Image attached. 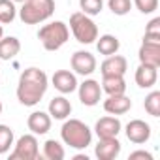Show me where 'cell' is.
Instances as JSON below:
<instances>
[{
	"label": "cell",
	"instance_id": "6da1fadb",
	"mask_svg": "<svg viewBox=\"0 0 160 160\" xmlns=\"http://www.w3.org/2000/svg\"><path fill=\"white\" fill-rule=\"evenodd\" d=\"M49 87V77L43 70L40 68H27L19 75V83H17V100L19 104L27 108H34L42 102Z\"/></svg>",
	"mask_w": 160,
	"mask_h": 160
},
{
	"label": "cell",
	"instance_id": "7a4b0ae2",
	"mask_svg": "<svg viewBox=\"0 0 160 160\" xmlns=\"http://www.w3.org/2000/svg\"><path fill=\"white\" fill-rule=\"evenodd\" d=\"M60 139L64 141V145L81 151L92 143V130L79 119H64V124L60 128Z\"/></svg>",
	"mask_w": 160,
	"mask_h": 160
},
{
	"label": "cell",
	"instance_id": "3957f363",
	"mask_svg": "<svg viewBox=\"0 0 160 160\" xmlns=\"http://www.w3.org/2000/svg\"><path fill=\"white\" fill-rule=\"evenodd\" d=\"M55 13V0H23L19 8V19L25 25H40L51 19Z\"/></svg>",
	"mask_w": 160,
	"mask_h": 160
},
{
	"label": "cell",
	"instance_id": "277c9868",
	"mask_svg": "<svg viewBox=\"0 0 160 160\" xmlns=\"http://www.w3.org/2000/svg\"><path fill=\"white\" fill-rule=\"evenodd\" d=\"M70 38V28L62 21H51L38 30V40L45 51H58Z\"/></svg>",
	"mask_w": 160,
	"mask_h": 160
},
{
	"label": "cell",
	"instance_id": "5b68a950",
	"mask_svg": "<svg viewBox=\"0 0 160 160\" xmlns=\"http://www.w3.org/2000/svg\"><path fill=\"white\" fill-rule=\"evenodd\" d=\"M70 30H72L73 38L83 45H91L98 38L96 23L92 21V17L85 15L83 12H75L70 15Z\"/></svg>",
	"mask_w": 160,
	"mask_h": 160
},
{
	"label": "cell",
	"instance_id": "8992f818",
	"mask_svg": "<svg viewBox=\"0 0 160 160\" xmlns=\"http://www.w3.org/2000/svg\"><path fill=\"white\" fill-rule=\"evenodd\" d=\"M40 156V143L34 134H25L13 143L10 160H36Z\"/></svg>",
	"mask_w": 160,
	"mask_h": 160
},
{
	"label": "cell",
	"instance_id": "52a82bcc",
	"mask_svg": "<svg viewBox=\"0 0 160 160\" xmlns=\"http://www.w3.org/2000/svg\"><path fill=\"white\" fill-rule=\"evenodd\" d=\"M77 94H79V102L87 108H94L100 104L102 98V87L96 79H85L83 83L77 85Z\"/></svg>",
	"mask_w": 160,
	"mask_h": 160
},
{
	"label": "cell",
	"instance_id": "ba28073f",
	"mask_svg": "<svg viewBox=\"0 0 160 160\" xmlns=\"http://www.w3.org/2000/svg\"><path fill=\"white\" fill-rule=\"evenodd\" d=\"M70 66H72L73 73L87 77V75L94 73L98 62H96V57L92 53H89V51H75L72 55V58H70Z\"/></svg>",
	"mask_w": 160,
	"mask_h": 160
},
{
	"label": "cell",
	"instance_id": "9c48e42d",
	"mask_svg": "<svg viewBox=\"0 0 160 160\" xmlns=\"http://www.w3.org/2000/svg\"><path fill=\"white\" fill-rule=\"evenodd\" d=\"M51 85L60 92V94H72L77 91V77L72 70H57L51 77Z\"/></svg>",
	"mask_w": 160,
	"mask_h": 160
},
{
	"label": "cell",
	"instance_id": "30bf717a",
	"mask_svg": "<svg viewBox=\"0 0 160 160\" xmlns=\"http://www.w3.org/2000/svg\"><path fill=\"white\" fill-rule=\"evenodd\" d=\"M124 132H126V138L128 141L136 143V145H141V143H147L151 139V126L149 122L141 121V119H132L126 126H124Z\"/></svg>",
	"mask_w": 160,
	"mask_h": 160
},
{
	"label": "cell",
	"instance_id": "8fae6325",
	"mask_svg": "<svg viewBox=\"0 0 160 160\" xmlns=\"http://www.w3.org/2000/svg\"><path fill=\"white\" fill-rule=\"evenodd\" d=\"M94 154L98 160H115L121 154V141L117 138H98Z\"/></svg>",
	"mask_w": 160,
	"mask_h": 160
},
{
	"label": "cell",
	"instance_id": "7c38bea8",
	"mask_svg": "<svg viewBox=\"0 0 160 160\" xmlns=\"http://www.w3.org/2000/svg\"><path fill=\"white\" fill-rule=\"evenodd\" d=\"M51 122H53V119H51V115L45 113V111H32V113L28 115V119H27V126H28V130H30L34 136H43V134H47V132L51 130Z\"/></svg>",
	"mask_w": 160,
	"mask_h": 160
},
{
	"label": "cell",
	"instance_id": "4fadbf2b",
	"mask_svg": "<svg viewBox=\"0 0 160 160\" xmlns=\"http://www.w3.org/2000/svg\"><path fill=\"white\" fill-rule=\"evenodd\" d=\"M121 128H122V124L115 115H106V117L98 119L94 124V132L98 138H117Z\"/></svg>",
	"mask_w": 160,
	"mask_h": 160
},
{
	"label": "cell",
	"instance_id": "5bb4252c",
	"mask_svg": "<svg viewBox=\"0 0 160 160\" xmlns=\"http://www.w3.org/2000/svg\"><path fill=\"white\" fill-rule=\"evenodd\" d=\"M128 70V60L122 55H109L106 60L100 64V73L102 75H124Z\"/></svg>",
	"mask_w": 160,
	"mask_h": 160
},
{
	"label": "cell",
	"instance_id": "9a60e30c",
	"mask_svg": "<svg viewBox=\"0 0 160 160\" xmlns=\"http://www.w3.org/2000/svg\"><path fill=\"white\" fill-rule=\"evenodd\" d=\"M132 109V100L126 94H113L104 100V111L109 115H124Z\"/></svg>",
	"mask_w": 160,
	"mask_h": 160
},
{
	"label": "cell",
	"instance_id": "2e32d148",
	"mask_svg": "<svg viewBox=\"0 0 160 160\" xmlns=\"http://www.w3.org/2000/svg\"><path fill=\"white\" fill-rule=\"evenodd\" d=\"M134 79L139 89H152L158 81V68L154 66H147V64H139L136 73H134Z\"/></svg>",
	"mask_w": 160,
	"mask_h": 160
},
{
	"label": "cell",
	"instance_id": "e0dca14e",
	"mask_svg": "<svg viewBox=\"0 0 160 160\" xmlns=\"http://www.w3.org/2000/svg\"><path fill=\"white\" fill-rule=\"evenodd\" d=\"M138 58H139V64L160 68V43L141 42V47L138 51Z\"/></svg>",
	"mask_w": 160,
	"mask_h": 160
},
{
	"label": "cell",
	"instance_id": "ac0fdd59",
	"mask_svg": "<svg viewBox=\"0 0 160 160\" xmlns=\"http://www.w3.org/2000/svg\"><path fill=\"white\" fill-rule=\"evenodd\" d=\"M47 113L51 115V119H57V121H64V119H68L70 113H72V104H70V100L66 98V94L55 96V98L49 102Z\"/></svg>",
	"mask_w": 160,
	"mask_h": 160
},
{
	"label": "cell",
	"instance_id": "d6986e66",
	"mask_svg": "<svg viewBox=\"0 0 160 160\" xmlns=\"http://www.w3.org/2000/svg\"><path fill=\"white\" fill-rule=\"evenodd\" d=\"M102 92H106L108 96L124 94L126 92L124 75H102Z\"/></svg>",
	"mask_w": 160,
	"mask_h": 160
},
{
	"label": "cell",
	"instance_id": "ffe728a7",
	"mask_svg": "<svg viewBox=\"0 0 160 160\" xmlns=\"http://www.w3.org/2000/svg\"><path fill=\"white\" fill-rule=\"evenodd\" d=\"M94 43H96L98 53L104 55V57L115 55V53H119V49H121V42H119V38L113 36V34H102V36L96 38Z\"/></svg>",
	"mask_w": 160,
	"mask_h": 160
},
{
	"label": "cell",
	"instance_id": "44dd1931",
	"mask_svg": "<svg viewBox=\"0 0 160 160\" xmlns=\"http://www.w3.org/2000/svg\"><path fill=\"white\" fill-rule=\"evenodd\" d=\"M21 51V42L15 36H2L0 38V58L2 60H12L19 55Z\"/></svg>",
	"mask_w": 160,
	"mask_h": 160
},
{
	"label": "cell",
	"instance_id": "7402d4cb",
	"mask_svg": "<svg viewBox=\"0 0 160 160\" xmlns=\"http://www.w3.org/2000/svg\"><path fill=\"white\" fill-rule=\"evenodd\" d=\"M66 156V151H64V145L57 139H47L43 143V158L47 160H62Z\"/></svg>",
	"mask_w": 160,
	"mask_h": 160
},
{
	"label": "cell",
	"instance_id": "603a6c76",
	"mask_svg": "<svg viewBox=\"0 0 160 160\" xmlns=\"http://www.w3.org/2000/svg\"><path fill=\"white\" fill-rule=\"evenodd\" d=\"M17 17V8L13 0H0V25H10Z\"/></svg>",
	"mask_w": 160,
	"mask_h": 160
},
{
	"label": "cell",
	"instance_id": "cb8c5ba5",
	"mask_svg": "<svg viewBox=\"0 0 160 160\" xmlns=\"http://www.w3.org/2000/svg\"><path fill=\"white\" fill-rule=\"evenodd\" d=\"M15 143L13 130L8 124H0V154H6Z\"/></svg>",
	"mask_w": 160,
	"mask_h": 160
},
{
	"label": "cell",
	"instance_id": "d4e9b609",
	"mask_svg": "<svg viewBox=\"0 0 160 160\" xmlns=\"http://www.w3.org/2000/svg\"><path fill=\"white\" fill-rule=\"evenodd\" d=\"M143 108H145V111H147L151 117H160V91L149 92V94L145 96Z\"/></svg>",
	"mask_w": 160,
	"mask_h": 160
},
{
	"label": "cell",
	"instance_id": "484cf974",
	"mask_svg": "<svg viewBox=\"0 0 160 160\" xmlns=\"http://www.w3.org/2000/svg\"><path fill=\"white\" fill-rule=\"evenodd\" d=\"M79 8L85 15L94 17L104 10V0H79Z\"/></svg>",
	"mask_w": 160,
	"mask_h": 160
},
{
	"label": "cell",
	"instance_id": "4316f807",
	"mask_svg": "<svg viewBox=\"0 0 160 160\" xmlns=\"http://www.w3.org/2000/svg\"><path fill=\"white\" fill-rule=\"evenodd\" d=\"M132 6H134L132 0H108V8L111 10L113 15H119V17L130 13Z\"/></svg>",
	"mask_w": 160,
	"mask_h": 160
},
{
	"label": "cell",
	"instance_id": "83f0119b",
	"mask_svg": "<svg viewBox=\"0 0 160 160\" xmlns=\"http://www.w3.org/2000/svg\"><path fill=\"white\" fill-rule=\"evenodd\" d=\"M132 4L145 15L152 13L158 10V0H132Z\"/></svg>",
	"mask_w": 160,
	"mask_h": 160
},
{
	"label": "cell",
	"instance_id": "f1b7e54d",
	"mask_svg": "<svg viewBox=\"0 0 160 160\" xmlns=\"http://www.w3.org/2000/svg\"><path fill=\"white\" fill-rule=\"evenodd\" d=\"M145 34L147 36H160V17H154L149 21V25L145 27Z\"/></svg>",
	"mask_w": 160,
	"mask_h": 160
},
{
	"label": "cell",
	"instance_id": "f546056e",
	"mask_svg": "<svg viewBox=\"0 0 160 160\" xmlns=\"http://www.w3.org/2000/svg\"><path fill=\"white\" fill-rule=\"evenodd\" d=\"M128 160H152V154L147 151H134V152H130Z\"/></svg>",
	"mask_w": 160,
	"mask_h": 160
},
{
	"label": "cell",
	"instance_id": "4dcf8cb0",
	"mask_svg": "<svg viewBox=\"0 0 160 160\" xmlns=\"http://www.w3.org/2000/svg\"><path fill=\"white\" fill-rule=\"evenodd\" d=\"M143 42H149V43H160V36H143Z\"/></svg>",
	"mask_w": 160,
	"mask_h": 160
},
{
	"label": "cell",
	"instance_id": "1f68e13d",
	"mask_svg": "<svg viewBox=\"0 0 160 160\" xmlns=\"http://www.w3.org/2000/svg\"><path fill=\"white\" fill-rule=\"evenodd\" d=\"M2 36H4V27L0 25V38H2Z\"/></svg>",
	"mask_w": 160,
	"mask_h": 160
},
{
	"label": "cell",
	"instance_id": "d6a6232c",
	"mask_svg": "<svg viewBox=\"0 0 160 160\" xmlns=\"http://www.w3.org/2000/svg\"><path fill=\"white\" fill-rule=\"evenodd\" d=\"M2 109H4V106H2V100H0V115H2Z\"/></svg>",
	"mask_w": 160,
	"mask_h": 160
},
{
	"label": "cell",
	"instance_id": "836d02e7",
	"mask_svg": "<svg viewBox=\"0 0 160 160\" xmlns=\"http://www.w3.org/2000/svg\"><path fill=\"white\" fill-rule=\"evenodd\" d=\"M13 2H23V0H13Z\"/></svg>",
	"mask_w": 160,
	"mask_h": 160
}]
</instances>
